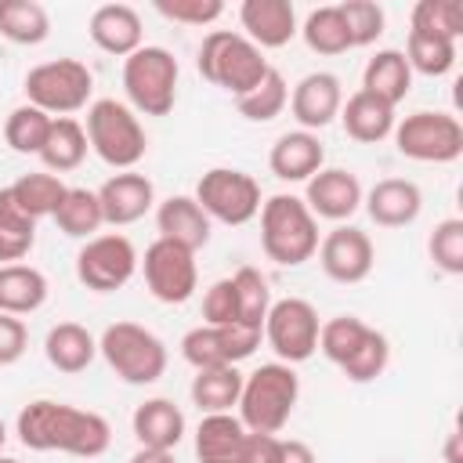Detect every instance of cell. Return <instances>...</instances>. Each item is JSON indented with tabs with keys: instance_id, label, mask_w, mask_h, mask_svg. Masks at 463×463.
<instances>
[{
	"instance_id": "1",
	"label": "cell",
	"mask_w": 463,
	"mask_h": 463,
	"mask_svg": "<svg viewBox=\"0 0 463 463\" xmlns=\"http://www.w3.org/2000/svg\"><path fill=\"white\" fill-rule=\"evenodd\" d=\"M14 434L29 452H65L76 459H98L112 445V427L101 412L54 398L29 402L14 420Z\"/></svg>"
},
{
	"instance_id": "2",
	"label": "cell",
	"mask_w": 463,
	"mask_h": 463,
	"mask_svg": "<svg viewBox=\"0 0 463 463\" xmlns=\"http://www.w3.org/2000/svg\"><path fill=\"white\" fill-rule=\"evenodd\" d=\"M195 69L206 83L228 90L232 98L250 94L264 76H268V58L257 43H250L242 33L235 29H210L199 43L195 54Z\"/></svg>"
},
{
	"instance_id": "3",
	"label": "cell",
	"mask_w": 463,
	"mask_h": 463,
	"mask_svg": "<svg viewBox=\"0 0 463 463\" xmlns=\"http://www.w3.org/2000/svg\"><path fill=\"white\" fill-rule=\"evenodd\" d=\"M260 250L282 268H300L318 250V221L300 195H271L260 203Z\"/></svg>"
},
{
	"instance_id": "4",
	"label": "cell",
	"mask_w": 463,
	"mask_h": 463,
	"mask_svg": "<svg viewBox=\"0 0 463 463\" xmlns=\"http://www.w3.org/2000/svg\"><path fill=\"white\" fill-rule=\"evenodd\" d=\"M300 398V376L286 362H264L250 376H242L239 420L253 434H279Z\"/></svg>"
},
{
	"instance_id": "5",
	"label": "cell",
	"mask_w": 463,
	"mask_h": 463,
	"mask_svg": "<svg viewBox=\"0 0 463 463\" xmlns=\"http://www.w3.org/2000/svg\"><path fill=\"white\" fill-rule=\"evenodd\" d=\"M83 130H87L90 152L112 170H134L148 152V137H145L137 112L116 98L90 101Z\"/></svg>"
},
{
	"instance_id": "6",
	"label": "cell",
	"mask_w": 463,
	"mask_h": 463,
	"mask_svg": "<svg viewBox=\"0 0 463 463\" xmlns=\"http://www.w3.org/2000/svg\"><path fill=\"white\" fill-rule=\"evenodd\" d=\"M98 354L123 383L134 387H148L166 373V344L137 322H112L98 336Z\"/></svg>"
},
{
	"instance_id": "7",
	"label": "cell",
	"mask_w": 463,
	"mask_h": 463,
	"mask_svg": "<svg viewBox=\"0 0 463 463\" xmlns=\"http://www.w3.org/2000/svg\"><path fill=\"white\" fill-rule=\"evenodd\" d=\"M177 58L166 47L141 43L130 58H123V90L134 112L166 116L177 101Z\"/></svg>"
},
{
	"instance_id": "8",
	"label": "cell",
	"mask_w": 463,
	"mask_h": 463,
	"mask_svg": "<svg viewBox=\"0 0 463 463\" xmlns=\"http://www.w3.org/2000/svg\"><path fill=\"white\" fill-rule=\"evenodd\" d=\"M25 101L36 105L40 112L61 119L72 116L80 109L90 105L94 94V72L80 61V58H54V61H40L25 72Z\"/></svg>"
},
{
	"instance_id": "9",
	"label": "cell",
	"mask_w": 463,
	"mask_h": 463,
	"mask_svg": "<svg viewBox=\"0 0 463 463\" xmlns=\"http://www.w3.org/2000/svg\"><path fill=\"white\" fill-rule=\"evenodd\" d=\"M398 156L412 163H456L463 156V123L452 112H409L391 130Z\"/></svg>"
},
{
	"instance_id": "10",
	"label": "cell",
	"mask_w": 463,
	"mask_h": 463,
	"mask_svg": "<svg viewBox=\"0 0 463 463\" xmlns=\"http://www.w3.org/2000/svg\"><path fill=\"white\" fill-rule=\"evenodd\" d=\"M195 203L210 221L221 224H250L260 213V184L253 174L235 170V166H210L195 181Z\"/></svg>"
},
{
	"instance_id": "11",
	"label": "cell",
	"mask_w": 463,
	"mask_h": 463,
	"mask_svg": "<svg viewBox=\"0 0 463 463\" xmlns=\"http://www.w3.org/2000/svg\"><path fill=\"white\" fill-rule=\"evenodd\" d=\"M318 329H322V318L315 304L304 297L271 300L268 318H264V340L275 351V358L286 365L307 362L318 351Z\"/></svg>"
},
{
	"instance_id": "12",
	"label": "cell",
	"mask_w": 463,
	"mask_h": 463,
	"mask_svg": "<svg viewBox=\"0 0 463 463\" xmlns=\"http://www.w3.org/2000/svg\"><path fill=\"white\" fill-rule=\"evenodd\" d=\"M137 250L119 232H98L87 239L76 253V279L94 293H116L123 289L137 271Z\"/></svg>"
},
{
	"instance_id": "13",
	"label": "cell",
	"mask_w": 463,
	"mask_h": 463,
	"mask_svg": "<svg viewBox=\"0 0 463 463\" xmlns=\"http://www.w3.org/2000/svg\"><path fill=\"white\" fill-rule=\"evenodd\" d=\"M141 275H145V286L148 293L159 300V304H184L192 300L195 286H199V264H195V253L170 242V239H152L145 257L137 260Z\"/></svg>"
},
{
	"instance_id": "14",
	"label": "cell",
	"mask_w": 463,
	"mask_h": 463,
	"mask_svg": "<svg viewBox=\"0 0 463 463\" xmlns=\"http://www.w3.org/2000/svg\"><path fill=\"white\" fill-rule=\"evenodd\" d=\"M260 329L232 322V326H195L181 336V358L192 369H217V365H239L260 347Z\"/></svg>"
},
{
	"instance_id": "15",
	"label": "cell",
	"mask_w": 463,
	"mask_h": 463,
	"mask_svg": "<svg viewBox=\"0 0 463 463\" xmlns=\"http://www.w3.org/2000/svg\"><path fill=\"white\" fill-rule=\"evenodd\" d=\"M318 268L326 271V279L340 282V286H354L365 282L373 264H376V250L373 239L354 228V224H336L333 232H326L318 239Z\"/></svg>"
},
{
	"instance_id": "16",
	"label": "cell",
	"mask_w": 463,
	"mask_h": 463,
	"mask_svg": "<svg viewBox=\"0 0 463 463\" xmlns=\"http://www.w3.org/2000/svg\"><path fill=\"white\" fill-rule=\"evenodd\" d=\"M304 206L315 213V221H351L362 206V181L344 166H322L311 181H304Z\"/></svg>"
},
{
	"instance_id": "17",
	"label": "cell",
	"mask_w": 463,
	"mask_h": 463,
	"mask_svg": "<svg viewBox=\"0 0 463 463\" xmlns=\"http://www.w3.org/2000/svg\"><path fill=\"white\" fill-rule=\"evenodd\" d=\"M340 105H344V87L326 69L300 76L297 87H293V94H289L293 119L300 123V130H311V134L322 130V127H329L340 116Z\"/></svg>"
},
{
	"instance_id": "18",
	"label": "cell",
	"mask_w": 463,
	"mask_h": 463,
	"mask_svg": "<svg viewBox=\"0 0 463 463\" xmlns=\"http://www.w3.org/2000/svg\"><path fill=\"white\" fill-rule=\"evenodd\" d=\"M98 203H101V217L112 228H127L134 221H141L152 206H156V188L145 174L137 170H119L112 174L101 188H98Z\"/></svg>"
},
{
	"instance_id": "19",
	"label": "cell",
	"mask_w": 463,
	"mask_h": 463,
	"mask_svg": "<svg viewBox=\"0 0 463 463\" xmlns=\"http://www.w3.org/2000/svg\"><path fill=\"white\" fill-rule=\"evenodd\" d=\"M239 25L250 43H257L260 51H275L297 36V7L289 0H242Z\"/></svg>"
},
{
	"instance_id": "20",
	"label": "cell",
	"mask_w": 463,
	"mask_h": 463,
	"mask_svg": "<svg viewBox=\"0 0 463 463\" xmlns=\"http://www.w3.org/2000/svg\"><path fill=\"white\" fill-rule=\"evenodd\" d=\"M362 206L373 217V224H380V228H405V224H412L420 217L423 192L409 177H383V181H376L362 195Z\"/></svg>"
},
{
	"instance_id": "21",
	"label": "cell",
	"mask_w": 463,
	"mask_h": 463,
	"mask_svg": "<svg viewBox=\"0 0 463 463\" xmlns=\"http://www.w3.org/2000/svg\"><path fill=\"white\" fill-rule=\"evenodd\" d=\"M87 33H90V43L98 51L116 54V58H130L145 40L141 14L130 4H101V7H94L90 22H87Z\"/></svg>"
},
{
	"instance_id": "22",
	"label": "cell",
	"mask_w": 463,
	"mask_h": 463,
	"mask_svg": "<svg viewBox=\"0 0 463 463\" xmlns=\"http://www.w3.org/2000/svg\"><path fill=\"white\" fill-rule=\"evenodd\" d=\"M268 166L279 181H311L326 166V148L311 130H286L268 152Z\"/></svg>"
},
{
	"instance_id": "23",
	"label": "cell",
	"mask_w": 463,
	"mask_h": 463,
	"mask_svg": "<svg viewBox=\"0 0 463 463\" xmlns=\"http://www.w3.org/2000/svg\"><path fill=\"white\" fill-rule=\"evenodd\" d=\"M156 228H159V239H170V242L195 253L210 242L213 221L203 213L195 195H170L156 206Z\"/></svg>"
},
{
	"instance_id": "24",
	"label": "cell",
	"mask_w": 463,
	"mask_h": 463,
	"mask_svg": "<svg viewBox=\"0 0 463 463\" xmlns=\"http://www.w3.org/2000/svg\"><path fill=\"white\" fill-rule=\"evenodd\" d=\"M141 449H177L184 438V412L170 398H145L130 416Z\"/></svg>"
},
{
	"instance_id": "25",
	"label": "cell",
	"mask_w": 463,
	"mask_h": 463,
	"mask_svg": "<svg viewBox=\"0 0 463 463\" xmlns=\"http://www.w3.org/2000/svg\"><path fill=\"white\" fill-rule=\"evenodd\" d=\"M246 427L232 412H206L195 427V459L199 463H242Z\"/></svg>"
},
{
	"instance_id": "26",
	"label": "cell",
	"mask_w": 463,
	"mask_h": 463,
	"mask_svg": "<svg viewBox=\"0 0 463 463\" xmlns=\"http://www.w3.org/2000/svg\"><path fill=\"white\" fill-rule=\"evenodd\" d=\"M340 123H344V134L358 145H376L383 137H391L394 130V109L365 90H354L344 105H340Z\"/></svg>"
},
{
	"instance_id": "27",
	"label": "cell",
	"mask_w": 463,
	"mask_h": 463,
	"mask_svg": "<svg viewBox=\"0 0 463 463\" xmlns=\"http://www.w3.org/2000/svg\"><path fill=\"white\" fill-rule=\"evenodd\" d=\"M47 275L33 264H0V311L4 315H33L47 304Z\"/></svg>"
},
{
	"instance_id": "28",
	"label": "cell",
	"mask_w": 463,
	"mask_h": 463,
	"mask_svg": "<svg viewBox=\"0 0 463 463\" xmlns=\"http://www.w3.org/2000/svg\"><path fill=\"white\" fill-rule=\"evenodd\" d=\"M409 87H412V69H409L405 54H402L398 47H383V51H376V54L365 61V69H362V87H358V90H365V94L387 101L391 109H398V101H405Z\"/></svg>"
},
{
	"instance_id": "29",
	"label": "cell",
	"mask_w": 463,
	"mask_h": 463,
	"mask_svg": "<svg viewBox=\"0 0 463 463\" xmlns=\"http://www.w3.org/2000/svg\"><path fill=\"white\" fill-rule=\"evenodd\" d=\"M43 354L47 362L58 369V373H83L94 358H98V340L87 326L80 322H58L47 329V340H43Z\"/></svg>"
},
{
	"instance_id": "30",
	"label": "cell",
	"mask_w": 463,
	"mask_h": 463,
	"mask_svg": "<svg viewBox=\"0 0 463 463\" xmlns=\"http://www.w3.org/2000/svg\"><path fill=\"white\" fill-rule=\"evenodd\" d=\"M87 148L90 145H87L83 123L72 119V116H61L47 130V141L40 148V163H43L47 174H69V170H76L87 159Z\"/></svg>"
},
{
	"instance_id": "31",
	"label": "cell",
	"mask_w": 463,
	"mask_h": 463,
	"mask_svg": "<svg viewBox=\"0 0 463 463\" xmlns=\"http://www.w3.org/2000/svg\"><path fill=\"white\" fill-rule=\"evenodd\" d=\"M192 405H199V412H232L239 405L242 394V373L239 365H217V369H195L192 376Z\"/></svg>"
},
{
	"instance_id": "32",
	"label": "cell",
	"mask_w": 463,
	"mask_h": 463,
	"mask_svg": "<svg viewBox=\"0 0 463 463\" xmlns=\"http://www.w3.org/2000/svg\"><path fill=\"white\" fill-rule=\"evenodd\" d=\"M51 33V14L36 0H0V36L22 47L43 43Z\"/></svg>"
},
{
	"instance_id": "33",
	"label": "cell",
	"mask_w": 463,
	"mask_h": 463,
	"mask_svg": "<svg viewBox=\"0 0 463 463\" xmlns=\"http://www.w3.org/2000/svg\"><path fill=\"white\" fill-rule=\"evenodd\" d=\"M54 224L69 239H83V242L94 239L98 228L105 224L98 192H90V188H65V195H61V203L54 210Z\"/></svg>"
},
{
	"instance_id": "34",
	"label": "cell",
	"mask_w": 463,
	"mask_h": 463,
	"mask_svg": "<svg viewBox=\"0 0 463 463\" xmlns=\"http://www.w3.org/2000/svg\"><path fill=\"white\" fill-rule=\"evenodd\" d=\"M36 242V221L14 203L11 188H0V264H18Z\"/></svg>"
},
{
	"instance_id": "35",
	"label": "cell",
	"mask_w": 463,
	"mask_h": 463,
	"mask_svg": "<svg viewBox=\"0 0 463 463\" xmlns=\"http://www.w3.org/2000/svg\"><path fill=\"white\" fill-rule=\"evenodd\" d=\"M405 61L412 72L420 76H449L452 65H456V40H445V36H434V33H420V29H409L405 36Z\"/></svg>"
},
{
	"instance_id": "36",
	"label": "cell",
	"mask_w": 463,
	"mask_h": 463,
	"mask_svg": "<svg viewBox=\"0 0 463 463\" xmlns=\"http://www.w3.org/2000/svg\"><path fill=\"white\" fill-rule=\"evenodd\" d=\"M11 188V195H14V203L33 217V221H40V217H54V210H58V203H61V195H65V181L58 177V174H47V170H36V174H22L14 184H7Z\"/></svg>"
},
{
	"instance_id": "37",
	"label": "cell",
	"mask_w": 463,
	"mask_h": 463,
	"mask_svg": "<svg viewBox=\"0 0 463 463\" xmlns=\"http://www.w3.org/2000/svg\"><path fill=\"white\" fill-rule=\"evenodd\" d=\"M304 36V43L315 51V54H344L351 51V36H347V25H344V14L336 4H326V7H315L304 25L297 29Z\"/></svg>"
},
{
	"instance_id": "38",
	"label": "cell",
	"mask_w": 463,
	"mask_h": 463,
	"mask_svg": "<svg viewBox=\"0 0 463 463\" xmlns=\"http://www.w3.org/2000/svg\"><path fill=\"white\" fill-rule=\"evenodd\" d=\"M51 123H54V116H47V112H40L36 105L25 101V105H18V109L7 112V119H4V141L18 156H40Z\"/></svg>"
},
{
	"instance_id": "39",
	"label": "cell",
	"mask_w": 463,
	"mask_h": 463,
	"mask_svg": "<svg viewBox=\"0 0 463 463\" xmlns=\"http://www.w3.org/2000/svg\"><path fill=\"white\" fill-rule=\"evenodd\" d=\"M289 105V83L279 69H268V76L242 98H235V109L242 119L250 123H271L275 116H282V109Z\"/></svg>"
},
{
	"instance_id": "40",
	"label": "cell",
	"mask_w": 463,
	"mask_h": 463,
	"mask_svg": "<svg viewBox=\"0 0 463 463\" xmlns=\"http://www.w3.org/2000/svg\"><path fill=\"white\" fill-rule=\"evenodd\" d=\"M365 333H369V322H362L358 315H333L318 329V351L333 365H344L354 354V347L365 340Z\"/></svg>"
},
{
	"instance_id": "41",
	"label": "cell",
	"mask_w": 463,
	"mask_h": 463,
	"mask_svg": "<svg viewBox=\"0 0 463 463\" xmlns=\"http://www.w3.org/2000/svg\"><path fill=\"white\" fill-rule=\"evenodd\" d=\"M387 365H391V340H387L380 329L369 326L365 340H362V344L354 347V354L340 365V373H344L351 383H373V380H380V376L387 373Z\"/></svg>"
},
{
	"instance_id": "42",
	"label": "cell",
	"mask_w": 463,
	"mask_h": 463,
	"mask_svg": "<svg viewBox=\"0 0 463 463\" xmlns=\"http://www.w3.org/2000/svg\"><path fill=\"white\" fill-rule=\"evenodd\" d=\"M232 282H235V297H239V322L264 333V318H268V307H271L268 279L257 268L246 264V268H239L232 275Z\"/></svg>"
},
{
	"instance_id": "43",
	"label": "cell",
	"mask_w": 463,
	"mask_h": 463,
	"mask_svg": "<svg viewBox=\"0 0 463 463\" xmlns=\"http://www.w3.org/2000/svg\"><path fill=\"white\" fill-rule=\"evenodd\" d=\"M340 14H344V25H347V36H351V47H369L383 36V25H387V14L376 0H344L336 4Z\"/></svg>"
},
{
	"instance_id": "44",
	"label": "cell",
	"mask_w": 463,
	"mask_h": 463,
	"mask_svg": "<svg viewBox=\"0 0 463 463\" xmlns=\"http://www.w3.org/2000/svg\"><path fill=\"white\" fill-rule=\"evenodd\" d=\"M420 33H434L445 40H459L463 36V7L456 0H420L412 7V25Z\"/></svg>"
},
{
	"instance_id": "45",
	"label": "cell",
	"mask_w": 463,
	"mask_h": 463,
	"mask_svg": "<svg viewBox=\"0 0 463 463\" xmlns=\"http://www.w3.org/2000/svg\"><path fill=\"white\" fill-rule=\"evenodd\" d=\"M427 253L434 268H441L445 275H463V221L459 217L438 221L427 239Z\"/></svg>"
},
{
	"instance_id": "46",
	"label": "cell",
	"mask_w": 463,
	"mask_h": 463,
	"mask_svg": "<svg viewBox=\"0 0 463 463\" xmlns=\"http://www.w3.org/2000/svg\"><path fill=\"white\" fill-rule=\"evenodd\" d=\"M156 11L177 25H213L224 14L221 0H156Z\"/></svg>"
},
{
	"instance_id": "47",
	"label": "cell",
	"mask_w": 463,
	"mask_h": 463,
	"mask_svg": "<svg viewBox=\"0 0 463 463\" xmlns=\"http://www.w3.org/2000/svg\"><path fill=\"white\" fill-rule=\"evenodd\" d=\"M232 322H239V297L228 275V279H217L203 293V326H232Z\"/></svg>"
},
{
	"instance_id": "48",
	"label": "cell",
	"mask_w": 463,
	"mask_h": 463,
	"mask_svg": "<svg viewBox=\"0 0 463 463\" xmlns=\"http://www.w3.org/2000/svg\"><path fill=\"white\" fill-rule=\"evenodd\" d=\"M29 347V329L22 318L0 311V365H14Z\"/></svg>"
},
{
	"instance_id": "49",
	"label": "cell",
	"mask_w": 463,
	"mask_h": 463,
	"mask_svg": "<svg viewBox=\"0 0 463 463\" xmlns=\"http://www.w3.org/2000/svg\"><path fill=\"white\" fill-rule=\"evenodd\" d=\"M275 449H279V434H246L242 445V463H275Z\"/></svg>"
},
{
	"instance_id": "50",
	"label": "cell",
	"mask_w": 463,
	"mask_h": 463,
	"mask_svg": "<svg viewBox=\"0 0 463 463\" xmlns=\"http://www.w3.org/2000/svg\"><path fill=\"white\" fill-rule=\"evenodd\" d=\"M275 463H318V459H315V449L307 441H300V438H279Z\"/></svg>"
},
{
	"instance_id": "51",
	"label": "cell",
	"mask_w": 463,
	"mask_h": 463,
	"mask_svg": "<svg viewBox=\"0 0 463 463\" xmlns=\"http://www.w3.org/2000/svg\"><path fill=\"white\" fill-rule=\"evenodd\" d=\"M127 463H177L170 449H137Z\"/></svg>"
},
{
	"instance_id": "52",
	"label": "cell",
	"mask_w": 463,
	"mask_h": 463,
	"mask_svg": "<svg viewBox=\"0 0 463 463\" xmlns=\"http://www.w3.org/2000/svg\"><path fill=\"white\" fill-rule=\"evenodd\" d=\"M441 456H445V463H463V434H459V427H456V430H449Z\"/></svg>"
},
{
	"instance_id": "53",
	"label": "cell",
	"mask_w": 463,
	"mask_h": 463,
	"mask_svg": "<svg viewBox=\"0 0 463 463\" xmlns=\"http://www.w3.org/2000/svg\"><path fill=\"white\" fill-rule=\"evenodd\" d=\"M4 445H7V427H4V420H0V452H4Z\"/></svg>"
},
{
	"instance_id": "54",
	"label": "cell",
	"mask_w": 463,
	"mask_h": 463,
	"mask_svg": "<svg viewBox=\"0 0 463 463\" xmlns=\"http://www.w3.org/2000/svg\"><path fill=\"white\" fill-rule=\"evenodd\" d=\"M0 463H22V459H14V456H4V452H0Z\"/></svg>"
}]
</instances>
